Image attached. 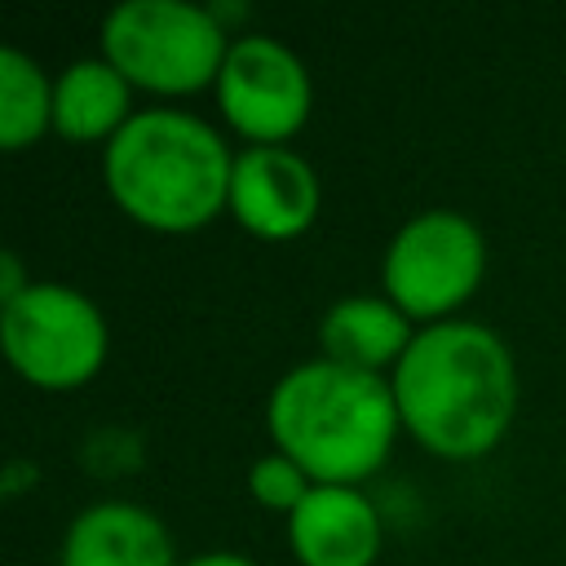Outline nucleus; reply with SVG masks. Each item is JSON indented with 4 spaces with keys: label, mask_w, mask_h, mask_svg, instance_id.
<instances>
[{
    "label": "nucleus",
    "mask_w": 566,
    "mask_h": 566,
    "mask_svg": "<svg viewBox=\"0 0 566 566\" xmlns=\"http://www.w3.org/2000/svg\"><path fill=\"white\" fill-rule=\"evenodd\" d=\"M402 433L442 460H478L517 416V358L478 318L424 323L389 371Z\"/></svg>",
    "instance_id": "1"
},
{
    "label": "nucleus",
    "mask_w": 566,
    "mask_h": 566,
    "mask_svg": "<svg viewBox=\"0 0 566 566\" xmlns=\"http://www.w3.org/2000/svg\"><path fill=\"white\" fill-rule=\"evenodd\" d=\"M265 433L270 447L292 455L314 482L363 486V478L389 460L402 420L389 376L314 354L270 385Z\"/></svg>",
    "instance_id": "2"
},
{
    "label": "nucleus",
    "mask_w": 566,
    "mask_h": 566,
    "mask_svg": "<svg viewBox=\"0 0 566 566\" xmlns=\"http://www.w3.org/2000/svg\"><path fill=\"white\" fill-rule=\"evenodd\" d=\"M234 150L195 111L142 106L106 146L102 181L115 208L159 234L203 230L226 212Z\"/></svg>",
    "instance_id": "3"
},
{
    "label": "nucleus",
    "mask_w": 566,
    "mask_h": 566,
    "mask_svg": "<svg viewBox=\"0 0 566 566\" xmlns=\"http://www.w3.org/2000/svg\"><path fill=\"white\" fill-rule=\"evenodd\" d=\"M230 31L199 0H119L102 18V57L142 93L186 97L212 88Z\"/></svg>",
    "instance_id": "4"
},
{
    "label": "nucleus",
    "mask_w": 566,
    "mask_h": 566,
    "mask_svg": "<svg viewBox=\"0 0 566 566\" xmlns=\"http://www.w3.org/2000/svg\"><path fill=\"white\" fill-rule=\"evenodd\" d=\"M0 345L27 385L62 394L106 367L111 327L102 305L75 283L35 279L18 301L0 305Z\"/></svg>",
    "instance_id": "5"
},
{
    "label": "nucleus",
    "mask_w": 566,
    "mask_h": 566,
    "mask_svg": "<svg viewBox=\"0 0 566 566\" xmlns=\"http://www.w3.org/2000/svg\"><path fill=\"white\" fill-rule=\"evenodd\" d=\"M486 274V234L460 208L411 212L385 243L380 292L416 323L455 318Z\"/></svg>",
    "instance_id": "6"
},
{
    "label": "nucleus",
    "mask_w": 566,
    "mask_h": 566,
    "mask_svg": "<svg viewBox=\"0 0 566 566\" xmlns=\"http://www.w3.org/2000/svg\"><path fill=\"white\" fill-rule=\"evenodd\" d=\"M212 93L226 124L248 146H287L314 106V80L305 62L265 31H234Z\"/></svg>",
    "instance_id": "7"
},
{
    "label": "nucleus",
    "mask_w": 566,
    "mask_h": 566,
    "mask_svg": "<svg viewBox=\"0 0 566 566\" xmlns=\"http://www.w3.org/2000/svg\"><path fill=\"white\" fill-rule=\"evenodd\" d=\"M318 168L292 146H239L230 168L226 212L239 230L265 243H287L318 221Z\"/></svg>",
    "instance_id": "8"
},
{
    "label": "nucleus",
    "mask_w": 566,
    "mask_h": 566,
    "mask_svg": "<svg viewBox=\"0 0 566 566\" xmlns=\"http://www.w3.org/2000/svg\"><path fill=\"white\" fill-rule=\"evenodd\" d=\"M287 544L301 566H376L385 522L363 486L314 482V491L287 517Z\"/></svg>",
    "instance_id": "9"
},
{
    "label": "nucleus",
    "mask_w": 566,
    "mask_h": 566,
    "mask_svg": "<svg viewBox=\"0 0 566 566\" xmlns=\"http://www.w3.org/2000/svg\"><path fill=\"white\" fill-rule=\"evenodd\" d=\"M57 566H181L159 513L133 500H97L66 522Z\"/></svg>",
    "instance_id": "10"
},
{
    "label": "nucleus",
    "mask_w": 566,
    "mask_h": 566,
    "mask_svg": "<svg viewBox=\"0 0 566 566\" xmlns=\"http://www.w3.org/2000/svg\"><path fill=\"white\" fill-rule=\"evenodd\" d=\"M416 323L385 292H349L332 301L318 318V354L371 376H389L407 345L416 340Z\"/></svg>",
    "instance_id": "11"
},
{
    "label": "nucleus",
    "mask_w": 566,
    "mask_h": 566,
    "mask_svg": "<svg viewBox=\"0 0 566 566\" xmlns=\"http://www.w3.org/2000/svg\"><path fill=\"white\" fill-rule=\"evenodd\" d=\"M133 93L137 88L102 53L75 57L53 75V133L75 146H106L137 115Z\"/></svg>",
    "instance_id": "12"
},
{
    "label": "nucleus",
    "mask_w": 566,
    "mask_h": 566,
    "mask_svg": "<svg viewBox=\"0 0 566 566\" xmlns=\"http://www.w3.org/2000/svg\"><path fill=\"white\" fill-rule=\"evenodd\" d=\"M53 133V75L18 44L0 49V146L9 155Z\"/></svg>",
    "instance_id": "13"
},
{
    "label": "nucleus",
    "mask_w": 566,
    "mask_h": 566,
    "mask_svg": "<svg viewBox=\"0 0 566 566\" xmlns=\"http://www.w3.org/2000/svg\"><path fill=\"white\" fill-rule=\"evenodd\" d=\"M310 491H314V478H310L292 455H283V451H274V447L261 451V455L248 464V495H252L261 509H270V513L292 517Z\"/></svg>",
    "instance_id": "14"
},
{
    "label": "nucleus",
    "mask_w": 566,
    "mask_h": 566,
    "mask_svg": "<svg viewBox=\"0 0 566 566\" xmlns=\"http://www.w3.org/2000/svg\"><path fill=\"white\" fill-rule=\"evenodd\" d=\"M31 283H35V279H27V274H22L18 252H13V248H4V252H0V305L18 301V296H22Z\"/></svg>",
    "instance_id": "15"
},
{
    "label": "nucleus",
    "mask_w": 566,
    "mask_h": 566,
    "mask_svg": "<svg viewBox=\"0 0 566 566\" xmlns=\"http://www.w3.org/2000/svg\"><path fill=\"white\" fill-rule=\"evenodd\" d=\"M181 566H261V562L248 557V553H234V548H212V553L181 557Z\"/></svg>",
    "instance_id": "16"
}]
</instances>
